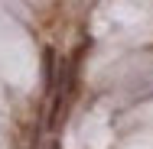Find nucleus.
<instances>
[{"mask_svg": "<svg viewBox=\"0 0 153 149\" xmlns=\"http://www.w3.org/2000/svg\"><path fill=\"white\" fill-rule=\"evenodd\" d=\"M52 65H56V52L42 49V84H46V91H52Z\"/></svg>", "mask_w": 153, "mask_h": 149, "instance_id": "nucleus-1", "label": "nucleus"}, {"mask_svg": "<svg viewBox=\"0 0 153 149\" xmlns=\"http://www.w3.org/2000/svg\"><path fill=\"white\" fill-rule=\"evenodd\" d=\"M52 149H59V146H52Z\"/></svg>", "mask_w": 153, "mask_h": 149, "instance_id": "nucleus-2", "label": "nucleus"}]
</instances>
